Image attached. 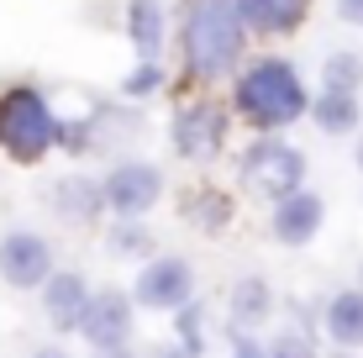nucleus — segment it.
<instances>
[{"instance_id": "1", "label": "nucleus", "mask_w": 363, "mask_h": 358, "mask_svg": "<svg viewBox=\"0 0 363 358\" xmlns=\"http://www.w3.org/2000/svg\"><path fill=\"white\" fill-rule=\"evenodd\" d=\"M232 101H237V111H242L253 127L279 132V127H290V121L306 116L311 90L295 74V64H284V58H253V64L237 74Z\"/></svg>"}, {"instance_id": "2", "label": "nucleus", "mask_w": 363, "mask_h": 358, "mask_svg": "<svg viewBox=\"0 0 363 358\" xmlns=\"http://www.w3.org/2000/svg\"><path fill=\"white\" fill-rule=\"evenodd\" d=\"M247 27L232 0H195L184 16V64L200 79H221L227 69L242 64Z\"/></svg>"}, {"instance_id": "3", "label": "nucleus", "mask_w": 363, "mask_h": 358, "mask_svg": "<svg viewBox=\"0 0 363 358\" xmlns=\"http://www.w3.org/2000/svg\"><path fill=\"white\" fill-rule=\"evenodd\" d=\"M64 138V127H58V111L48 106L43 90H32V84H16V90L0 95V147H6L16 164H37V158H48Z\"/></svg>"}, {"instance_id": "4", "label": "nucleus", "mask_w": 363, "mask_h": 358, "mask_svg": "<svg viewBox=\"0 0 363 358\" xmlns=\"http://www.w3.org/2000/svg\"><path fill=\"white\" fill-rule=\"evenodd\" d=\"M242 179L253 195H264V201H279V195H290L306 184V153L279 138H258L253 147L242 153Z\"/></svg>"}, {"instance_id": "5", "label": "nucleus", "mask_w": 363, "mask_h": 358, "mask_svg": "<svg viewBox=\"0 0 363 358\" xmlns=\"http://www.w3.org/2000/svg\"><path fill=\"white\" fill-rule=\"evenodd\" d=\"M158 201H164V169L147 164V158H127V164H116L106 179H100V206L116 211L121 221L147 216Z\"/></svg>"}, {"instance_id": "6", "label": "nucleus", "mask_w": 363, "mask_h": 358, "mask_svg": "<svg viewBox=\"0 0 363 358\" xmlns=\"http://www.w3.org/2000/svg\"><path fill=\"white\" fill-rule=\"evenodd\" d=\"M132 301L147 311H179L184 301H195V269L179 253H164L153 264H143V274L132 279Z\"/></svg>"}, {"instance_id": "7", "label": "nucleus", "mask_w": 363, "mask_h": 358, "mask_svg": "<svg viewBox=\"0 0 363 358\" xmlns=\"http://www.w3.org/2000/svg\"><path fill=\"white\" fill-rule=\"evenodd\" d=\"M53 274V253H48V242L37 237V232L16 227L0 237V279L16 290H37L43 279Z\"/></svg>"}, {"instance_id": "8", "label": "nucleus", "mask_w": 363, "mask_h": 358, "mask_svg": "<svg viewBox=\"0 0 363 358\" xmlns=\"http://www.w3.org/2000/svg\"><path fill=\"white\" fill-rule=\"evenodd\" d=\"M74 332H84V337H90V348H121V342L132 337V301H127L121 290L90 295Z\"/></svg>"}, {"instance_id": "9", "label": "nucleus", "mask_w": 363, "mask_h": 358, "mask_svg": "<svg viewBox=\"0 0 363 358\" xmlns=\"http://www.w3.org/2000/svg\"><path fill=\"white\" fill-rule=\"evenodd\" d=\"M321 221H327V201L300 184V190H290V195L274 201V221H269V227H274V237H279L284 248H306V242L321 232Z\"/></svg>"}, {"instance_id": "10", "label": "nucleus", "mask_w": 363, "mask_h": 358, "mask_svg": "<svg viewBox=\"0 0 363 358\" xmlns=\"http://www.w3.org/2000/svg\"><path fill=\"white\" fill-rule=\"evenodd\" d=\"M221 142H227V116H221L216 106H184L179 116H174V147H179L184 158L206 164V158L221 153Z\"/></svg>"}, {"instance_id": "11", "label": "nucleus", "mask_w": 363, "mask_h": 358, "mask_svg": "<svg viewBox=\"0 0 363 358\" xmlns=\"http://www.w3.org/2000/svg\"><path fill=\"white\" fill-rule=\"evenodd\" d=\"M84 301H90V290H84L79 274H48V279H43V306H48V322H53L58 332H74V327H79Z\"/></svg>"}, {"instance_id": "12", "label": "nucleus", "mask_w": 363, "mask_h": 358, "mask_svg": "<svg viewBox=\"0 0 363 358\" xmlns=\"http://www.w3.org/2000/svg\"><path fill=\"white\" fill-rule=\"evenodd\" d=\"M306 116L316 121L327 138H342V132H358L363 127V106L353 90H321L316 101L306 106Z\"/></svg>"}, {"instance_id": "13", "label": "nucleus", "mask_w": 363, "mask_h": 358, "mask_svg": "<svg viewBox=\"0 0 363 358\" xmlns=\"http://www.w3.org/2000/svg\"><path fill=\"white\" fill-rule=\"evenodd\" d=\"M321 327L337 348H363V290H337L321 311Z\"/></svg>"}, {"instance_id": "14", "label": "nucleus", "mask_w": 363, "mask_h": 358, "mask_svg": "<svg viewBox=\"0 0 363 358\" xmlns=\"http://www.w3.org/2000/svg\"><path fill=\"white\" fill-rule=\"evenodd\" d=\"M247 32H295L311 0H232Z\"/></svg>"}, {"instance_id": "15", "label": "nucleus", "mask_w": 363, "mask_h": 358, "mask_svg": "<svg viewBox=\"0 0 363 358\" xmlns=\"http://www.w3.org/2000/svg\"><path fill=\"white\" fill-rule=\"evenodd\" d=\"M269 311H274V290H269V279L242 274V279L232 285V327L242 332V327H253V322H269Z\"/></svg>"}, {"instance_id": "16", "label": "nucleus", "mask_w": 363, "mask_h": 358, "mask_svg": "<svg viewBox=\"0 0 363 358\" xmlns=\"http://www.w3.org/2000/svg\"><path fill=\"white\" fill-rule=\"evenodd\" d=\"M127 37L143 58H153L164 47V6L158 0H132L127 6Z\"/></svg>"}, {"instance_id": "17", "label": "nucleus", "mask_w": 363, "mask_h": 358, "mask_svg": "<svg viewBox=\"0 0 363 358\" xmlns=\"http://www.w3.org/2000/svg\"><path fill=\"white\" fill-rule=\"evenodd\" d=\"M53 206H58V216H69V221H90L100 211V184L64 179V184H58V195H53Z\"/></svg>"}, {"instance_id": "18", "label": "nucleus", "mask_w": 363, "mask_h": 358, "mask_svg": "<svg viewBox=\"0 0 363 358\" xmlns=\"http://www.w3.org/2000/svg\"><path fill=\"white\" fill-rule=\"evenodd\" d=\"M363 84V58L358 53H332L327 58V90H353Z\"/></svg>"}, {"instance_id": "19", "label": "nucleus", "mask_w": 363, "mask_h": 358, "mask_svg": "<svg viewBox=\"0 0 363 358\" xmlns=\"http://www.w3.org/2000/svg\"><path fill=\"white\" fill-rule=\"evenodd\" d=\"M174 316H179V337H184V353L195 358V353H200V311H195L190 301H184V306H179Z\"/></svg>"}, {"instance_id": "20", "label": "nucleus", "mask_w": 363, "mask_h": 358, "mask_svg": "<svg viewBox=\"0 0 363 358\" xmlns=\"http://www.w3.org/2000/svg\"><path fill=\"white\" fill-rule=\"evenodd\" d=\"M111 237H116V242H111V248H116V253H143L147 242H153V237H147L143 227H137V221H127V227H116V232H111Z\"/></svg>"}, {"instance_id": "21", "label": "nucleus", "mask_w": 363, "mask_h": 358, "mask_svg": "<svg viewBox=\"0 0 363 358\" xmlns=\"http://www.w3.org/2000/svg\"><path fill=\"white\" fill-rule=\"evenodd\" d=\"M264 358H316V353H311V342L300 337V332H284V337L274 342V348H269Z\"/></svg>"}, {"instance_id": "22", "label": "nucleus", "mask_w": 363, "mask_h": 358, "mask_svg": "<svg viewBox=\"0 0 363 358\" xmlns=\"http://www.w3.org/2000/svg\"><path fill=\"white\" fill-rule=\"evenodd\" d=\"M337 16H342L347 27H363V0H337Z\"/></svg>"}, {"instance_id": "23", "label": "nucleus", "mask_w": 363, "mask_h": 358, "mask_svg": "<svg viewBox=\"0 0 363 358\" xmlns=\"http://www.w3.org/2000/svg\"><path fill=\"white\" fill-rule=\"evenodd\" d=\"M153 84H158V74H153V64H147L143 74H137V79L127 84V90H137V95H143V90H153Z\"/></svg>"}, {"instance_id": "24", "label": "nucleus", "mask_w": 363, "mask_h": 358, "mask_svg": "<svg viewBox=\"0 0 363 358\" xmlns=\"http://www.w3.org/2000/svg\"><path fill=\"white\" fill-rule=\"evenodd\" d=\"M237 358H264V353H258V348H253L247 337H237Z\"/></svg>"}, {"instance_id": "25", "label": "nucleus", "mask_w": 363, "mask_h": 358, "mask_svg": "<svg viewBox=\"0 0 363 358\" xmlns=\"http://www.w3.org/2000/svg\"><path fill=\"white\" fill-rule=\"evenodd\" d=\"M95 358H132V353H127V342H121V348H95Z\"/></svg>"}, {"instance_id": "26", "label": "nucleus", "mask_w": 363, "mask_h": 358, "mask_svg": "<svg viewBox=\"0 0 363 358\" xmlns=\"http://www.w3.org/2000/svg\"><path fill=\"white\" fill-rule=\"evenodd\" d=\"M32 358H69V353H64V348H37Z\"/></svg>"}, {"instance_id": "27", "label": "nucleus", "mask_w": 363, "mask_h": 358, "mask_svg": "<svg viewBox=\"0 0 363 358\" xmlns=\"http://www.w3.org/2000/svg\"><path fill=\"white\" fill-rule=\"evenodd\" d=\"M164 358H190V353H184V348H169V353H164Z\"/></svg>"}, {"instance_id": "28", "label": "nucleus", "mask_w": 363, "mask_h": 358, "mask_svg": "<svg viewBox=\"0 0 363 358\" xmlns=\"http://www.w3.org/2000/svg\"><path fill=\"white\" fill-rule=\"evenodd\" d=\"M358 169H363V142H358Z\"/></svg>"}, {"instance_id": "29", "label": "nucleus", "mask_w": 363, "mask_h": 358, "mask_svg": "<svg viewBox=\"0 0 363 358\" xmlns=\"http://www.w3.org/2000/svg\"><path fill=\"white\" fill-rule=\"evenodd\" d=\"M358 279H363V269H358Z\"/></svg>"}]
</instances>
